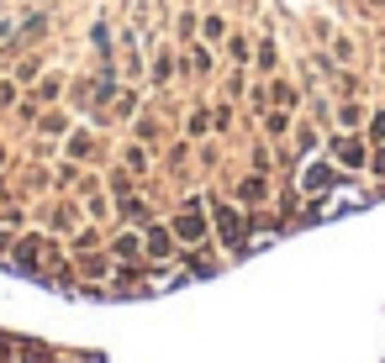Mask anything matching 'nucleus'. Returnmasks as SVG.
I'll return each mask as SVG.
<instances>
[{"mask_svg": "<svg viewBox=\"0 0 385 363\" xmlns=\"http://www.w3.org/2000/svg\"><path fill=\"white\" fill-rule=\"evenodd\" d=\"M174 232H180V237H201L206 227H201V216H180V227H174Z\"/></svg>", "mask_w": 385, "mask_h": 363, "instance_id": "f257e3e1", "label": "nucleus"}, {"mask_svg": "<svg viewBox=\"0 0 385 363\" xmlns=\"http://www.w3.org/2000/svg\"><path fill=\"white\" fill-rule=\"evenodd\" d=\"M222 232H227V242H238V232H243V227H238V216H233V211H222Z\"/></svg>", "mask_w": 385, "mask_h": 363, "instance_id": "f03ea898", "label": "nucleus"}]
</instances>
